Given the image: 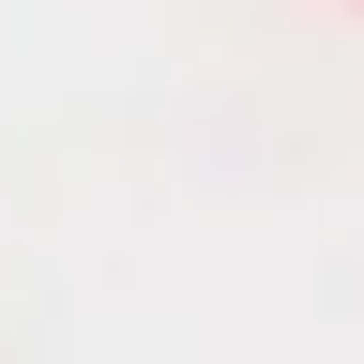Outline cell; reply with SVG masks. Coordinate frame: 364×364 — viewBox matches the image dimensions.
I'll return each instance as SVG.
<instances>
[{"instance_id": "1", "label": "cell", "mask_w": 364, "mask_h": 364, "mask_svg": "<svg viewBox=\"0 0 364 364\" xmlns=\"http://www.w3.org/2000/svg\"><path fill=\"white\" fill-rule=\"evenodd\" d=\"M334 16H364V0H334Z\"/></svg>"}]
</instances>
